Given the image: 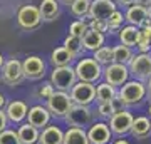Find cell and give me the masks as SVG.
Instances as JSON below:
<instances>
[{"instance_id": "obj_9", "label": "cell", "mask_w": 151, "mask_h": 144, "mask_svg": "<svg viewBox=\"0 0 151 144\" xmlns=\"http://www.w3.org/2000/svg\"><path fill=\"white\" fill-rule=\"evenodd\" d=\"M133 112H129L128 109H124L121 112H114L111 119L108 121V126L111 129L113 136H118V138H124L128 136L131 131V124H133Z\"/></svg>"}, {"instance_id": "obj_6", "label": "cell", "mask_w": 151, "mask_h": 144, "mask_svg": "<svg viewBox=\"0 0 151 144\" xmlns=\"http://www.w3.org/2000/svg\"><path fill=\"white\" fill-rule=\"evenodd\" d=\"M49 82L54 85L55 91L69 92L72 89V85L77 82L74 67L72 65H64V67H54L50 72V79Z\"/></svg>"}, {"instance_id": "obj_7", "label": "cell", "mask_w": 151, "mask_h": 144, "mask_svg": "<svg viewBox=\"0 0 151 144\" xmlns=\"http://www.w3.org/2000/svg\"><path fill=\"white\" fill-rule=\"evenodd\" d=\"M70 106H72V101L69 97V92H62V91H55L45 101V107L54 119H64Z\"/></svg>"}, {"instance_id": "obj_2", "label": "cell", "mask_w": 151, "mask_h": 144, "mask_svg": "<svg viewBox=\"0 0 151 144\" xmlns=\"http://www.w3.org/2000/svg\"><path fill=\"white\" fill-rule=\"evenodd\" d=\"M74 72L79 82L97 84L103 80V67L92 57H81L74 65Z\"/></svg>"}, {"instance_id": "obj_41", "label": "cell", "mask_w": 151, "mask_h": 144, "mask_svg": "<svg viewBox=\"0 0 151 144\" xmlns=\"http://www.w3.org/2000/svg\"><path fill=\"white\" fill-rule=\"evenodd\" d=\"M134 4H136V5L145 7V9H148V7L151 5V0H134Z\"/></svg>"}, {"instance_id": "obj_25", "label": "cell", "mask_w": 151, "mask_h": 144, "mask_svg": "<svg viewBox=\"0 0 151 144\" xmlns=\"http://www.w3.org/2000/svg\"><path fill=\"white\" fill-rule=\"evenodd\" d=\"M118 96V87L108 84V82H97L96 84V101L97 102H111Z\"/></svg>"}, {"instance_id": "obj_29", "label": "cell", "mask_w": 151, "mask_h": 144, "mask_svg": "<svg viewBox=\"0 0 151 144\" xmlns=\"http://www.w3.org/2000/svg\"><path fill=\"white\" fill-rule=\"evenodd\" d=\"M113 49V62H118V64H124L128 65V62L131 60L133 57V49L131 47H126L123 44H118V45H114Z\"/></svg>"}, {"instance_id": "obj_14", "label": "cell", "mask_w": 151, "mask_h": 144, "mask_svg": "<svg viewBox=\"0 0 151 144\" xmlns=\"http://www.w3.org/2000/svg\"><path fill=\"white\" fill-rule=\"evenodd\" d=\"M50 121H52V116H50V112L47 111L45 106L37 104V106L29 107L25 123H29L30 126H34V128H37L39 131H40V129H44L45 126H49Z\"/></svg>"}, {"instance_id": "obj_22", "label": "cell", "mask_w": 151, "mask_h": 144, "mask_svg": "<svg viewBox=\"0 0 151 144\" xmlns=\"http://www.w3.org/2000/svg\"><path fill=\"white\" fill-rule=\"evenodd\" d=\"M148 19V12H146L145 7L141 5H131L126 9V12H124V22L126 24H129V25H134L139 29L141 24Z\"/></svg>"}, {"instance_id": "obj_42", "label": "cell", "mask_w": 151, "mask_h": 144, "mask_svg": "<svg viewBox=\"0 0 151 144\" xmlns=\"http://www.w3.org/2000/svg\"><path fill=\"white\" fill-rule=\"evenodd\" d=\"M5 106H7V97H5V94L0 92V111H4Z\"/></svg>"}, {"instance_id": "obj_40", "label": "cell", "mask_w": 151, "mask_h": 144, "mask_svg": "<svg viewBox=\"0 0 151 144\" xmlns=\"http://www.w3.org/2000/svg\"><path fill=\"white\" fill-rule=\"evenodd\" d=\"M145 87H146V99L151 102V77L145 82Z\"/></svg>"}, {"instance_id": "obj_19", "label": "cell", "mask_w": 151, "mask_h": 144, "mask_svg": "<svg viewBox=\"0 0 151 144\" xmlns=\"http://www.w3.org/2000/svg\"><path fill=\"white\" fill-rule=\"evenodd\" d=\"M81 42H82V49L86 52H94V50H97L99 47H103L106 44V35L87 29L84 32V35L81 37Z\"/></svg>"}, {"instance_id": "obj_12", "label": "cell", "mask_w": 151, "mask_h": 144, "mask_svg": "<svg viewBox=\"0 0 151 144\" xmlns=\"http://www.w3.org/2000/svg\"><path fill=\"white\" fill-rule=\"evenodd\" d=\"M2 79L7 85L15 87L24 82V72H22V62L19 59H9L2 65Z\"/></svg>"}, {"instance_id": "obj_23", "label": "cell", "mask_w": 151, "mask_h": 144, "mask_svg": "<svg viewBox=\"0 0 151 144\" xmlns=\"http://www.w3.org/2000/svg\"><path fill=\"white\" fill-rule=\"evenodd\" d=\"M17 138L20 141V144H37L39 143V131L37 128L30 126L29 123H22L17 128Z\"/></svg>"}, {"instance_id": "obj_34", "label": "cell", "mask_w": 151, "mask_h": 144, "mask_svg": "<svg viewBox=\"0 0 151 144\" xmlns=\"http://www.w3.org/2000/svg\"><path fill=\"white\" fill-rule=\"evenodd\" d=\"M0 144H20L19 138H17V133L14 129L7 128L5 131L0 133Z\"/></svg>"}, {"instance_id": "obj_16", "label": "cell", "mask_w": 151, "mask_h": 144, "mask_svg": "<svg viewBox=\"0 0 151 144\" xmlns=\"http://www.w3.org/2000/svg\"><path fill=\"white\" fill-rule=\"evenodd\" d=\"M116 9H118V5H116L114 0H91L89 19H101V20H106Z\"/></svg>"}, {"instance_id": "obj_21", "label": "cell", "mask_w": 151, "mask_h": 144, "mask_svg": "<svg viewBox=\"0 0 151 144\" xmlns=\"http://www.w3.org/2000/svg\"><path fill=\"white\" fill-rule=\"evenodd\" d=\"M42 22H54L60 17V4L57 0H42L39 5Z\"/></svg>"}, {"instance_id": "obj_35", "label": "cell", "mask_w": 151, "mask_h": 144, "mask_svg": "<svg viewBox=\"0 0 151 144\" xmlns=\"http://www.w3.org/2000/svg\"><path fill=\"white\" fill-rule=\"evenodd\" d=\"M87 27H89L91 30H96V32H99V34H104V35L109 34L106 20H101V19H89V20H87Z\"/></svg>"}, {"instance_id": "obj_3", "label": "cell", "mask_w": 151, "mask_h": 144, "mask_svg": "<svg viewBox=\"0 0 151 144\" xmlns=\"http://www.w3.org/2000/svg\"><path fill=\"white\" fill-rule=\"evenodd\" d=\"M64 121L67 123L69 128H81L87 129L94 123V111L91 106H79V104H72L67 114L64 116Z\"/></svg>"}, {"instance_id": "obj_18", "label": "cell", "mask_w": 151, "mask_h": 144, "mask_svg": "<svg viewBox=\"0 0 151 144\" xmlns=\"http://www.w3.org/2000/svg\"><path fill=\"white\" fill-rule=\"evenodd\" d=\"M129 134L134 139H146L151 136V119L148 116H136L133 119Z\"/></svg>"}, {"instance_id": "obj_26", "label": "cell", "mask_w": 151, "mask_h": 144, "mask_svg": "<svg viewBox=\"0 0 151 144\" xmlns=\"http://www.w3.org/2000/svg\"><path fill=\"white\" fill-rule=\"evenodd\" d=\"M62 144H89L86 129L69 128L67 131H64V139H62Z\"/></svg>"}, {"instance_id": "obj_27", "label": "cell", "mask_w": 151, "mask_h": 144, "mask_svg": "<svg viewBox=\"0 0 151 144\" xmlns=\"http://www.w3.org/2000/svg\"><path fill=\"white\" fill-rule=\"evenodd\" d=\"M74 59L70 57V54L65 50L62 45L55 47L52 52H50V64L52 67H64V65H72Z\"/></svg>"}, {"instance_id": "obj_32", "label": "cell", "mask_w": 151, "mask_h": 144, "mask_svg": "<svg viewBox=\"0 0 151 144\" xmlns=\"http://www.w3.org/2000/svg\"><path fill=\"white\" fill-rule=\"evenodd\" d=\"M87 29H89V27H87V20H81V19H77V20H74L69 25V35H74V37L81 39Z\"/></svg>"}, {"instance_id": "obj_33", "label": "cell", "mask_w": 151, "mask_h": 144, "mask_svg": "<svg viewBox=\"0 0 151 144\" xmlns=\"http://www.w3.org/2000/svg\"><path fill=\"white\" fill-rule=\"evenodd\" d=\"M94 114H97L103 121H109L111 116L114 114V109L111 106V102H97V107H96Z\"/></svg>"}, {"instance_id": "obj_11", "label": "cell", "mask_w": 151, "mask_h": 144, "mask_svg": "<svg viewBox=\"0 0 151 144\" xmlns=\"http://www.w3.org/2000/svg\"><path fill=\"white\" fill-rule=\"evenodd\" d=\"M22 72H24V77L29 80H40L47 72V65L42 57L29 55L22 60Z\"/></svg>"}, {"instance_id": "obj_15", "label": "cell", "mask_w": 151, "mask_h": 144, "mask_svg": "<svg viewBox=\"0 0 151 144\" xmlns=\"http://www.w3.org/2000/svg\"><path fill=\"white\" fill-rule=\"evenodd\" d=\"M4 112H5L9 123L19 126V124L25 123V117H27V112H29V106L24 101H12V102H7Z\"/></svg>"}, {"instance_id": "obj_24", "label": "cell", "mask_w": 151, "mask_h": 144, "mask_svg": "<svg viewBox=\"0 0 151 144\" xmlns=\"http://www.w3.org/2000/svg\"><path fill=\"white\" fill-rule=\"evenodd\" d=\"M62 47L67 50V52L70 54V57L72 59H81V57H84V49H82V42H81V39L79 37H74V35H65L64 39V42H62Z\"/></svg>"}, {"instance_id": "obj_36", "label": "cell", "mask_w": 151, "mask_h": 144, "mask_svg": "<svg viewBox=\"0 0 151 144\" xmlns=\"http://www.w3.org/2000/svg\"><path fill=\"white\" fill-rule=\"evenodd\" d=\"M55 92V89H54V85L50 84V82H44L42 85H40V89H39V92H37V96H39V99H44V101H47L49 97L52 96Z\"/></svg>"}, {"instance_id": "obj_10", "label": "cell", "mask_w": 151, "mask_h": 144, "mask_svg": "<svg viewBox=\"0 0 151 144\" xmlns=\"http://www.w3.org/2000/svg\"><path fill=\"white\" fill-rule=\"evenodd\" d=\"M129 79L131 75H129V70H128V65L113 62V64L103 67V80L114 85V87H121L126 80Z\"/></svg>"}, {"instance_id": "obj_39", "label": "cell", "mask_w": 151, "mask_h": 144, "mask_svg": "<svg viewBox=\"0 0 151 144\" xmlns=\"http://www.w3.org/2000/svg\"><path fill=\"white\" fill-rule=\"evenodd\" d=\"M114 2H116V5L118 7H124V9L134 5V0H114Z\"/></svg>"}, {"instance_id": "obj_43", "label": "cell", "mask_w": 151, "mask_h": 144, "mask_svg": "<svg viewBox=\"0 0 151 144\" xmlns=\"http://www.w3.org/2000/svg\"><path fill=\"white\" fill-rule=\"evenodd\" d=\"M113 144H131V143L128 141V139H124V138H118Z\"/></svg>"}, {"instance_id": "obj_45", "label": "cell", "mask_w": 151, "mask_h": 144, "mask_svg": "<svg viewBox=\"0 0 151 144\" xmlns=\"http://www.w3.org/2000/svg\"><path fill=\"white\" fill-rule=\"evenodd\" d=\"M4 62H5V57L2 55V52H0V69H2V65H4Z\"/></svg>"}, {"instance_id": "obj_37", "label": "cell", "mask_w": 151, "mask_h": 144, "mask_svg": "<svg viewBox=\"0 0 151 144\" xmlns=\"http://www.w3.org/2000/svg\"><path fill=\"white\" fill-rule=\"evenodd\" d=\"M111 106H113L114 112H121V111H124V109H126V107H124V104L121 102V99H119L118 96H116L113 101H111Z\"/></svg>"}, {"instance_id": "obj_8", "label": "cell", "mask_w": 151, "mask_h": 144, "mask_svg": "<svg viewBox=\"0 0 151 144\" xmlns=\"http://www.w3.org/2000/svg\"><path fill=\"white\" fill-rule=\"evenodd\" d=\"M69 97L72 104L79 106H91L96 101V84H87V82H76L72 89L69 91Z\"/></svg>"}, {"instance_id": "obj_17", "label": "cell", "mask_w": 151, "mask_h": 144, "mask_svg": "<svg viewBox=\"0 0 151 144\" xmlns=\"http://www.w3.org/2000/svg\"><path fill=\"white\" fill-rule=\"evenodd\" d=\"M62 139H64V131L55 124H49L40 129L37 144H62Z\"/></svg>"}, {"instance_id": "obj_4", "label": "cell", "mask_w": 151, "mask_h": 144, "mask_svg": "<svg viewBox=\"0 0 151 144\" xmlns=\"http://www.w3.org/2000/svg\"><path fill=\"white\" fill-rule=\"evenodd\" d=\"M128 70H129L131 79L146 82L151 77V52L133 54L131 60L128 62Z\"/></svg>"}, {"instance_id": "obj_20", "label": "cell", "mask_w": 151, "mask_h": 144, "mask_svg": "<svg viewBox=\"0 0 151 144\" xmlns=\"http://www.w3.org/2000/svg\"><path fill=\"white\" fill-rule=\"evenodd\" d=\"M118 39H119V44H123L126 47L134 49L138 40H139V29L134 25L126 24V25H123L118 30Z\"/></svg>"}, {"instance_id": "obj_44", "label": "cell", "mask_w": 151, "mask_h": 144, "mask_svg": "<svg viewBox=\"0 0 151 144\" xmlns=\"http://www.w3.org/2000/svg\"><path fill=\"white\" fill-rule=\"evenodd\" d=\"M57 2L62 4V5H70V2H72V0H57Z\"/></svg>"}, {"instance_id": "obj_1", "label": "cell", "mask_w": 151, "mask_h": 144, "mask_svg": "<svg viewBox=\"0 0 151 144\" xmlns=\"http://www.w3.org/2000/svg\"><path fill=\"white\" fill-rule=\"evenodd\" d=\"M118 97L124 104V107H138L143 101H146L145 82L136 79L126 80L121 87H118Z\"/></svg>"}, {"instance_id": "obj_5", "label": "cell", "mask_w": 151, "mask_h": 144, "mask_svg": "<svg viewBox=\"0 0 151 144\" xmlns=\"http://www.w3.org/2000/svg\"><path fill=\"white\" fill-rule=\"evenodd\" d=\"M17 24L22 30L25 32H34L37 30L39 27L42 25V17H40V12H39L37 5H22L19 10H17Z\"/></svg>"}, {"instance_id": "obj_38", "label": "cell", "mask_w": 151, "mask_h": 144, "mask_svg": "<svg viewBox=\"0 0 151 144\" xmlns=\"http://www.w3.org/2000/svg\"><path fill=\"white\" fill-rule=\"evenodd\" d=\"M7 126H9V121H7V116L4 111H0V133L2 131H5Z\"/></svg>"}, {"instance_id": "obj_30", "label": "cell", "mask_w": 151, "mask_h": 144, "mask_svg": "<svg viewBox=\"0 0 151 144\" xmlns=\"http://www.w3.org/2000/svg\"><path fill=\"white\" fill-rule=\"evenodd\" d=\"M92 59L96 60L101 67H106V65L113 64V49L109 47V45L99 47L97 50L92 52Z\"/></svg>"}, {"instance_id": "obj_28", "label": "cell", "mask_w": 151, "mask_h": 144, "mask_svg": "<svg viewBox=\"0 0 151 144\" xmlns=\"http://www.w3.org/2000/svg\"><path fill=\"white\" fill-rule=\"evenodd\" d=\"M89 7H91V0H72L69 10L76 19L89 20Z\"/></svg>"}, {"instance_id": "obj_13", "label": "cell", "mask_w": 151, "mask_h": 144, "mask_svg": "<svg viewBox=\"0 0 151 144\" xmlns=\"http://www.w3.org/2000/svg\"><path fill=\"white\" fill-rule=\"evenodd\" d=\"M86 134H87L89 144H109L113 141V133H111V129H109L106 121L92 123L86 129Z\"/></svg>"}, {"instance_id": "obj_46", "label": "cell", "mask_w": 151, "mask_h": 144, "mask_svg": "<svg viewBox=\"0 0 151 144\" xmlns=\"http://www.w3.org/2000/svg\"><path fill=\"white\" fill-rule=\"evenodd\" d=\"M146 12H148V19H150V20H151V5L148 7V9H146Z\"/></svg>"}, {"instance_id": "obj_47", "label": "cell", "mask_w": 151, "mask_h": 144, "mask_svg": "<svg viewBox=\"0 0 151 144\" xmlns=\"http://www.w3.org/2000/svg\"><path fill=\"white\" fill-rule=\"evenodd\" d=\"M148 114H150V119H151V102H150V106H148Z\"/></svg>"}, {"instance_id": "obj_31", "label": "cell", "mask_w": 151, "mask_h": 144, "mask_svg": "<svg viewBox=\"0 0 151 144\" xmlns=\"http://www.w3.org/2000/svg\"><path fill=\"white\" fill-rule=\"evenodd\" d=\"M106 24H108V30L109 34H114V32H118L119 29L124 25V14L121 10H116L111 14V15L106 19Z\"/></svg>"}]
</instances>
